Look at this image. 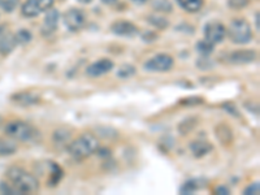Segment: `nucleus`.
<instances>
[{
	"label": "nucleus",
	"mask_w": 260,
	"mask_h": 195,
	"mask_svg": "<svg viewBox=\"0 0 260 195\" xmlns=\"http://www.w3.org/2000/svg\"><path fill=\"white\" fill-rule=\"evenodd\" d=\"M137 69H135L134 65H130V64H124V65L120 66L119 72H117V77L123 78V80H128V78L133 77L135 74Z\"/></svg>",
	"instance_id": "412c9836"
},
{
	"label": "nucleus",
	"mask_w": 260,
	"mask_h": 195,
	"mask_svg": "<svg viewBox=\"0 0 260 195\" xmlns=\"http://www.w3.org/2000/svg\"><path fill=\"white\" fill-rule=\"evenodd\" d=\"M195 125H197V121H195V119H193V117H190V119H186L185 121H182V123L179 124V132H181V134H186V133H189L192 129H194Z\"/></svg>",
	"instance_id": "a878e982"
},
{
	"label": "nucleus",
	"mask_w": 260,
	"mask_h": 195,
	"mask_svg": "<svg viewBox=\"0 0 260 195\" xmlns=\"http://www.w3.org/2000/svg\"><path fill=\"white\" fill-rule=\"evenodd\" d=\"M114 61L109 60V59H100V60L95 61V63H93L91 65L87 66L86 69V74L89 75V77H102V75L107 74V73L111 72L112 69H114Z\"/></svg>",
	"instance_id": "1a4fd4ad"
},
{
	"label": "nucleus",
	"mask_w": 260,
	"mask_h": 195,
	"mask_svg": "<svg viewBox=\"0 0 260 195\" xmlns=\"http://www.w3.org/2000/svg\"><path fill=\"white\" fill-rule=\"evenodd\" d=\"M255 20H256V30H259V29H260V25H259V12H257L256 16H255Z\"/></svg>",
	"instance_id": "f704fd0d"
},
{
	"label": "nucleus",
	"mask_w": 260,
	"mask_h": 195,
	"mask_svg": "<svg viewBox=\"0 0 260 195\" xmlns=\"http://www.w3.org/2000/svg\"><path fill=\"white\" fill-rule=\"evenodd\" d=\"M85 21H86V16L81 9L72 8L64 13V22L70 31L80 30L85 25Z\"/></svg>",
	"instance_id": "6e6552de"
},
{
	"label": "nucleus",
	"mask_w": 260,
	"mask_h": 195,
	"mask_svg": "<svg viewBox=\"0 0 260 195\" xmlns=\"http://www.w3.org/2000/svg\"><path fill=\"white\" fill-rule=\"evenodd\" d=\"M15 36L18 45H26V43H29L30 41H31V38H33L31 33H30L29 30H26V29L18 30L17 33L15 34Z\"/></svg>",
	"instance_id": "393cba45"
},
{
	"label": "nucleus",
	"mask_w": 260,
	"mask_h": 195,
	"mask_svg": "<svg viewBox=\"0 0 260 195\" xmlns=\"http://www.w3.org/2000/svg\"><path fill=\"white\" fill-rule=\"evenodd\" d=\"M215 135L217 141L222 144V146H229L233 142V132L232 128L227 124H218L215 128Z\"/></svg>",
	"instance_id": "4468645a"
},
{
	"label": "nucleus",
	"mask_w": 260,
	"mask_h": 195,
	"mask_svg": "<svg viewBox=\"0 0 260 195\" xmlns=\"http://www.w3.org/2000/svg\"><path fill=\"white\" fill-rule=\"evenodd\" d=\"M2 121H3V119H2V117H0V124H2Z\"/></svg>",
	"instance_id": "4c0bfd02"
},
{
	"label": "nucleus",
	"mask_w": 260,
	"mask_h": 195,
	"mask_svg": "<svg viewBox=\"0 0 260 195\" xmlns=\"http://www.w3.org/2000/svg\"><path fill=\"white\" fill-rule=\"evenodd\" d=\"M215 194H217V195H228V194H231V190L228 189L227 186H218L217 189L215 190Z\"/></svg>",
	"instance_id": "7c9ffc66"
},
{
	"label": "nucleus",
	"mask_w": 260,
	"mask_h": 195,
	"mask_svg": "<svg viewBox=\"0 0 260 195\" xmlns=\"http://www.w3.org/2000/svg\"><path fill=\"white\" fill-rule=\"evenodd\" d=\"M103 3L104 4H108V6H109V4H115L117 2V0H102Z\"/></svg>",
	"instance_id": "72a5a7b5"
},
{
	"label": "nucleus",
	"mask_w": 260,
	"mask_h": 195,
	"mask_svg": "<svg viewBox=\"0 0 260 195\" xmlns=\"http://www.w3.org/2000/svg\"><path fill=\"white\" fill-rule=\"evenodd\" d=\"M177 2L181 6V8H183L190 13L198 12L203 6V0H177Z\"/></svg>",
	"instance_id": "6ab92c4d"
},
{
	"label": "nucleus",
	"mask_w": 260,
	"mask_h": 195,
	"mask_svg": "<svg viewBox=\"0 0 260 195\" xmlns=\"http://www.w3.org/2000/svg\"><path fill=\"white\" fill-rule=\"evenodd\" d=\"M257 59V54L251 50H239L229 55V63L236 65H245V64L254 63Z\"/></svg>",
	"instance_id": "9d476101"
},
{
	"label": "nucleus",
	"mask_w": 260,
	"mask_h": 195,
	"mask_svg": "<svg viewBox=\"0 0 260 195\" xmlns=\"http://www.w3.org/2000/svg\"><path fill=\"white\" fill-rule=\"evenodd\" d=\"M7 178L18 194H33L39 191V181L33 174L20 167H12L7 171Z\"/></svg>",
	"instance_id": "f257e3e1"
},
{
	"label": "nucleus",
	"mask_w": 260,
	"mask_h": 195,
	"mask_svg": "<svg viewBox=\"0 0 260 195\" xmlns=\"http://www.w3.org/2000/svg\"><path fill=\"white\" fill-rule=\"evenodd\" d=\"M16 4H17V0H16V2H13V0H8V2L4 3V9L8 11V12H11V11L16 7Z\"/></svg>",
	"instance_id": "2f4dec72"
},
{
	"label": "nucleus",
	"mask_w": 260,
	"mask_h": 195,
	"mask_svg": "<svg viewBox=\"0 0 260 195\" xmlns=\"http://www.w3.org/2000/svg\"><path fill=\"white\" fill-rule=\"evenodd\" d=\"M250 4V0H228V6L232 9H242Z\"/></svg>",
	"instance_id": "cd10ccee"
},
{
	"label": "nucleus",
	"mask_w": 260,
	"mask_h": 195,
	"mask_svg": "<svg viewBox=\"0 0 260 195\" xmlns=\"http://www.w3.org/2000/svg\"><path fill=\"white\" fill-rule=\"evenodd\" d=\"M213 150V146L208 141H194L190 143V151L195 158H203Z\"/></svg>",
	"instance_id": "2eb2a0df"
},
{
	"label": "nucleus",
	"mask_w": 260,
	"mask_h": 195,
	"mask_svg": "<svg viewBox=\"0 0 260 195\" xmlns=\"http://www.w3.org/2000/svg\"><path fill=\"white\" fill-rule=\"evenodd\" d=\"M112 33L120 36H133L138 33V29L130 21H116L111 26Z\"/></svg>",
	"instance_id": "f8f14e48"
},
{
	"label": "nucleus",
	"mask_w": 260,
	"mask_h": 195,
	"mask_svg": "<svg viewBox=\"0 0 260 195\" xmlns=\"http://www.w3.org/2000/svg\"><path fill=\"white\" fill-rule=\"evenodd\" d=\"M228 35H229L232 42L237 43V45H246V43L251 41L252 31L250 24L246 20L237 18V20H233L231 25H229Z\"/></svg>",
	"instance_id": "20e7f679"
},
{
	"label": "nucleus",
	"mask_w": 260,
	"mask_h": 195,
	"mask_svg": "<svg viewBox=\"0 0 260 195\" xmlns=\"http://www.w3.org/2000/svg\"><path fill=\"white\" fill-rule=\"evenodd\" d=\"M154 8L160 12H171L172 4L168 0H155L154 2Z\"/></svg>",
	"instance_id": "bb28decb"
},
{
	"label": "nucleus",
	"mask_w": 260,
	"mask_h": 195,
	"mask_svg": "<svg viewBox=\"0 0 260 195\" xmlns=\"http://www.w3.org/2000/svg\"><path fill=\"white\" fill-rule=\"evenodd\" d=\"M69 139H70V132H68L66 129H59L55 132V134H54L55 143L65 144Z\"/></svg>",
	"instance_id": "4be33fe9"
},
{
	"label": "nucleus",
	"mask_w": 260,
	"mask_h": 195,
	"mask_svg": "<svg viewBox=\"0 0 260 195\" xmlns=\"http://www.w3.org/2000/svg\"><path fill=\"white\" fill-rule=\"evenodd\" d=\"M17 151V144L15 139L0 138V155H12Z\"/></svg>",
	"instance_id": "a211bd4d"
},
{
	"label": "nucleus",
	"mask_w": 260,
	"mask_h": 195,
	"mask_svg": "<svg viewBox=\"0 0 260 195\" xmlns=\"http://www.w3.org/2000/svg\"><path fill=\"white\" fill-rule=\"evenodd\" d=\"M259 192H260L259 182H252L251 185H248V186L243 190V194L245 195H257Z\"/></svg>",
	"instance_id": "c85d7f7f"
},
{
	"label": "nucleus",
	"mask_w": 260,
	"mask_h": 195,
	"mask_svg": "<svg viewBox=\"0 0 260 195\" xmlns=\"http://www.w3.org/2000/svg\"><path fill=\"white\" fill-rule=\"evenodd\" d=\"M222 107H224L225 109H228V112L233 114V116L239 117V113H238V111H237L236 107H231V104H225V105H222Z\"/></svg>",
	"instance_id": "473e14b6"
},
{
	"label": "nucleus",
	"mask_w": 260,
	"mask_h": 195,
	"mask_svg": "<svg viewBox=\"0 0 260 195\" xmlns=\"http://www.w3.org/2000/svg\"><path fill=\"white\" fill-rule=\"evenodd\" d=\"M225 35H227V27L221 24V22L212 21L204 26V38L208 42L213 43H220L224 41Z\"/></svg>",
	"instance_id": "0eeeda50"
},
{
	"label": "nucleus",
	"mask_w": 260,
	"mask_h": 195,
	"mask_svg": "<svg viewBox=\"0 0 260 195\" xmlns=\"http://www.w3.org/2000/svg\"><path fill=\"white\" fill-rule=\"evenodd\" d=\"M15 34H6V35L0 36V54L8 55L13 51L17 46Z\"/></svg>",
	"instance_id": "dca6fc26"
},
{
	"label": "nucleus",
	"mask_w": 260,
	"mask_h": 195,
	"mask_svg": "<svg viewBox=\"0 0 260 195\" xmlns=\"http://www.w3.org/2000/svg\"><path fill=\"white\" fill-rule=\"evenodd\" d=\"M133 2H134V3H137V4H143V3H146L147 0H133Z\"/></svg>",
	"instance_id": "c9c22d12"
},
{
	"label": "nucleus",
	"mask_w": 260,
	"mask_h": 195,
	"mask_svg": "<svg viewBox=\"0 0 260 195\" xmlns=\"http://www.w3.org/2000/svg\"><path fill=\"white\" fill-rule=\"evenodd\" d=\"M99 139L91 133H85L68 144V153L76 160H84L99 150Z\"/></svg>",
	"instance_id": "f03ea898"
},
{
	"label": "nucleus",
	"mask_w": 260,
	"mask_h": 195,
	"mask_svg": "<svg viewBox=\"0 0 260 195\" xmlns=\"http://www.w3.org/2000/svg\"><path fill=\"white\" fill-rule=\"evenodd\" d=\"M54 6V0H26L22 6V15L26 17H36Z\"/></svg>",
	"instance_id": "423d86ee"
},
{
	"label": "nucleus",
	"mask_w": 260,
	"mask_h": 195,
	"mask_svg": "<svg viewBox=\"0 0 260 195\" xmlns=\"http://www.w3.org/2000/svg\"><path fill=\"white\" fill-rule=\"evenodd\" d=\"M199 181L198 180H189L186 181L185 183L182 185V187H181V194H185V195H189V194H193V192L197 191L198 189H201L203 185H199Z\"/></svg>",
	"instance_id": "aec40b11"
},
{
	"label": "nucleus",
	"mask_w": 260,
	"mask_h": 195,
	"mask_svg": "<svg viewBox=\"0 0 260 195\" xmlns=\"http://www.w3.org/2000/svg\"><path fill=\"white\" fill-rule=\"evenodd\" d=\"M78 2H81V3H84V4H87V3H91L93 0H78Z\"/></svg>",
	"instance_id": "e433bc0d"
},
{
	"label": "nucleus",
	"mask_w": 260,
	"mask_h": 195,
	"mask_svg": "<svg viewBox=\"0 0 260 195\" xmlns=\"http://www.w3.org/2000/svg\"><path fill=\"white\" fill-rule=\"evenodd\" d=\"M148 22L158 29H167L168 25H169V21L167 18L160 17V16H150Z\"/></svg>",
	"instance_id": "5701e85b"
},
{
	"label": "nucleus",
	"mask_w": 260,
	"mask_h": 195,
	"mask_svg": "<svg viewBox=\"0 0 260 195\" xmlns=\"http://www.w3.org/2000/svg\"><path fill=\"white\" fill-rule=\"evenodd\" d=\"M48 168H50V171H48V173H50L48 174V183H50V186H55L63 177V169L54 162H48Z\"/></svg>",
	"instance_id": "f3484780"
},
{
	"label": "nucleus",
	"mask_w": 260,
	"mask_h": 195,
	"mask_svg": "<svg viewBox=\"0 0 260 195\" xmlns=\"http://www.w3.org/2000/svg\"><path fill=\"white\" fill-rule=\"evenodd\" d=\"M213 43L208 42V41H201V42L197 43V50L198 52H201V54H203V56H206V55H209L212 54L213 52Z\"/></svg>",
	"instance_id": "b1692460"
},
{
	"label": "nucleus",
	"mask_w": 260,
	"mask_h": 195,
	"mask_svg": "<svg viewBox=\"0 0 260 195\" xmlns=\"http://www.w3.org/2000/svg\"><path fill=\"white\" fill-rule=\"evenodd\" d=\"M6 135H8L9 138L15 139V141L27 142L33 141L38 134V130L34 128L33 125H30L29 123L25 121H11L4 128Z\"/></svg>",
	"instance_id": "7ed1b4c3"
},
{
	"label": "nucleus",
	"mask_w": 260,
	"mask_h": 195,
	"mask_svg": "<svg viewBox=\"0 0 260 195\" xmlns=\"http://www.w3.org/2000/svg\"><path fill=\"white\" fill-rule=\"evenodd\" d=\"M0 191L4 194H18L15 187L12 186V183L8 182H0Z\"/></svg>",
	"instance_id": "c756f323"
},
{
	"label": "nucleus",
	"mask_w": 260,
	"mask_h": 195,
	"mask_svg": "<svg viewBox=\"0 0 260 195\" xmlns=\"http://www.w3.org/2000/svg\"><path fill=\"white\" fill-rule=\"evenodd\" d=\"M174 60L171 55L168 54H159L156 56L151 57L150 60L144 63V69L148 72H156V73H164L169 72L173 68Z\"/></svg>",
	"instance_id": "39448f33"
},
{
	"label": "nucleus",
	"mask_w": 260,
	"mask_h": 195,
	"mask_svg": "<svg viewBox=\"0 0 260 195\" xmlns=\"http://www.w3.org/2000/svg\"><path fill=\"white\" fill-rule=\"evenodd\" d=\"M12 100L13 103L18 105L29 107V105H34L41 102V96L36 93H33V91H21V93L15 94L12 96Z\"/></svg>",
	"instance_id": "9b49d317"
},
{
	"label": "nucleus",
	"mask_w": 260,
	"mask_h": 195,
	"mask_svg": "<svg viewBox=\"0 0 260 195\" xmlns=\"http://www.w3.org/2000/svg\"><path fill=\"white\" fill-rule=\"evenodd\" d=\"M57 22H59V11L55 8H50L47 11V15L43 21V29L42 33L45 35H50L54 33L57 27Z\"/></svg>",
	"instance_id": "ddd939ff"
}]
</instances>
